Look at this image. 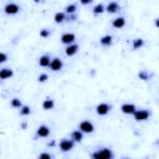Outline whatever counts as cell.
Segmentation results:
<instances>
[{
  "label": "cell",
  "mask_w": 159,
  "mask_h": 159,
  "mask_svg": "<svg viewBox=\"0 0 159 159\" xmlns=\"http://www.w3.org/2000/svg\"><path fill=\"white\" fill-rule=\"evenodd\" d=\"M75 39L76 36L73 35V34H70V32H67V34H64L61 37V42L62 44H65V45H71L75 42Z\"/></svg>",
  "instance_id": "7"
},
{
  "label": "cell",
  "mask_w": 159,
  "mask_h": 159,
  "mask_svg": "<svg viewBox=\"0 0 159 159\" xmlns=\"http://www.w3.org/2000/svg\"><path fill=\"white\" fill-rule=\"evenodd\" d=\"M20 113H21L23 116H27V114H30V107L24 106V107L21 108V111H20Z\"/></svg>",
  "instance_id": "22"
},
{
  "label": "cell",
  "mask_w": 159,
  "mask_h": 159,
  "mask_svg": "<svg viewBox=\"0 0 159 159\" xmlns=\"http://www.w3.org/2000/svg\"><path fill=\"white\" fill-rule=\"evenodd\" d=\"M46 80H47V75H46V73H42V75L39 76V81H40V82H45Z\"/></svg>",
  "instance_id": "27"
},
{
  "label": "cell",
  "mask_w": 159,
  "mask_h": 159,
  "mask_svg": "<svg viewBox=\"0 0 159 159\" xmlns=\"http://www.w3.org/2000/svg\"><path fill=\"white\" fill-rule=\"evenodd\" d=\"M113 27H116V29H121V27H123L124 25H126V20H124V18H117L113 20L112 23Z\"/></svg>",
  "instance_id": "12"
},
{
  "label": "cell",
  "mask_w": 159,
  "mask_h": 159,
  "mask_svg": "<svg viewBox=\"0 0 159 159\" xmlns=\"http://www.w3.org/2000/svg\"><path fill=\"white\" fill-rule=\"evenodd\" d=\"M119 9H121V8H119V5L117 4V3H114V1L109 3L108 6H107V11H108V12H117Z\"/></svg>",
  "instance_id": "15"
},
{
  "label": "cell",
  "mask_w": 159,
  "mask_h": 159,
  "mask_svg": "<svg viewBox=\"0 0 159 159\" xmlns=\"http://www.w3.org/2000/svg\"><path fill=\"white\" fill-rule=\"evenodd\" d=\"M122 112L124 114H133L136 112V106L134 105H129V103H126V105L122 106Z\"/></svg>",
  "instance_id": "9"
},
{
  "label": "cell",
  "mask_w": 159,
  "mask_h": 159,
  "mask_svg": "<svg viewBox=\"0 0 159 159\" xmlns=\"http://www.w3.org/2000/svg\"><path fill=\"white\" fill-rule=\"evenodd\" d=\"M51 157H52V155L49 154V153H42V154L39 155V158H51Z\"/></svg>",
  "instance_id": "29"
},
{
  "label": "cell",
  "mask_w": 159,
  "mask_h": 159,
  "mask_svg": "<svg viewBox=\"0 0 159 159\" xmlns=\"http://www.w3.org/2000/svg\"><path fill=\"white\" fill-rule=\"evenodd\" d=\"M73 148V141L72 139H62L60 143V149L62 152H68Z\"/></svg>",
  "instance_id": "4"
},
{
  "label": "cell",
  "mask_w": 159,
  "mask_h": 159,
  "mask_svg": "<svg viewBox=\"0 0 159 159\" xmlns=\"http://www.w3.org/2000/svg\"><path fill=\"white\" fill-rule=\"evenodd\" d=\"M133 114L136 121H146L149 117V112L147 109H136V112Z\"/></svg>",
  "instance_id": "3"
},
{
  "label": "cell",
  "mask_w": 159,
  "mask_h": 159,
  "mask_svg": "<svg viewBox=\"0 0 159 159\" xmlns=\"http://www.w3.org/2000/svg\"><path fill=\"white\" fill-rule=\"evenodd\" d=\"M65 20V14L64 12H57L56 15H55V21L56 23H62Z\"/></svg>",
  "instance_id": "19"
},
{
  "label": "cell",
  "mask_w": 159,
  "mask_h": 159,
  "mask_svg": "<svg viewBox=\"0 0 159 159\" xmlns=\"http://www.w3.org/2000/svg\"><path fill=\"white\" fill-rule=\"evenodd\" d=\"M100 42H101V45H103V46H109L111 44H112V36H111V35L103 36V37L100 40Z\"/></svg>",
  "instance_id": "17"
},
{
  "label": "cell",
  "mask_w": 159,
  "mask_h": 159,
  "mask_svg": "<svg viewBox=\"0 0 159 159\" xmlns=\"http://www.w3.org/2000/svg\"><path fill=\"white\" fill-rule=\"evenodd\" d=\"M40 36H41V37H47V36H50V31L46 30V29L41 30V31H40Z\"/></svg>",
  "instance_id": "25"
},
{
  "label": "cell",
  "mask_w": 159,
  "mask_h": 159,
  "mask_svg": "<svg viewBox=\"0 0 159 159\" xmlns=\"http://www.w3.org/2000/svg\"><path fill=\"white\" fill-rule=\"evenodd\" d=\"M6 60H8V56H6L4 52H0V64H3V62H5Z\"/></svg>",
  "instance_id": "26"
},
{
  "label": "cell",
  "mask_w": 159,
  "mask_h": 159,
  "mask_svg": "<svg viewBox=\"0 0 159 159\" xmlns=\"http://www.w3.org/2000/svg\"><path fill=\"white\" fill-rule=\"evenodd\" d=\"M103 11H105V8H103V5H102V4L96 5V6H95V9H93V14H96V15H97V14L103 12Z\"/></svg>",
  "instance_id": "20"
},
{
  "label": "cell",
  "mask_w": 159,
  "mask_h": 159,
  "mask_svg": "<svg viewBox=\"0 0 159 159\" xmlns=\"http://www.w3.org/2000/svg\"><path fill=\"white\" fill-rule=\"evenodd\" d=\"M77 50H78L77 45H68L67 49H66V55L67 56H72V55H75L76 52H77Z\"/></svg>",
  "instance_id": "14"
},
{
  "label": "cell",
  "mask_w": 159,
  "mask_h": 159,
  "mask_svg": "<svg viewBox=\"0 0 159 159\" xmlns=\"http://www.w3.org/2000/svg\"><path fill=\"white\" fill-rule=\"evenodd\" d=\"M12 76V70L10 68H3V70H0V80H6Z\"/></svg>",
  "instance_id": "11"
},
{
  "label": "cell",
  "mask_w": 159,
  "mask_h": 159,
  "mask_svg": "<svg viewBox=\"0 0 159 159\" xmlns=\"http://www.w3.org/2000/svg\"><path fill=\"white\" fill-rule=\"evenodd\" d=\"M82 132L78 129V130H75V132H72V134H71V138H72V141L73 142H81L82 141Z\"/></svg>",
  "instance_id": "16"
},
{
  "label": "cell",
  "mask_w": 159,
  "mask_h": 159,
  "mask_svg": "<svg viewBox=\"0 0 159 159\" xmlns=\"http://www.w3.org/2000/svg\"><path fill=\"white\" fill-rule=\"evenodd\" d=\"M96 111H97V113L100 116H105L111 111V106L107 105V103H100V105L96 107Z\"/></svg>",
  "instance_id": "6"
},
{
  "label": "cell",
  "mask_w": 159,
  "mask_h": 159,
  "mask_svg": "<svg viewBox=\"0 0 159 159\" xmlns=\"http://www.w3.org/2000/svg\"><path fill=\"white\" fill-rule=\"evenodd\" d=\"M50 134V128L47 127V126H40L37 128V136L39 137H47Z\"/></svg>",
  "instance_id": "10"
},
{
  "label": "cell",
  "mask_w": 159,
  "mask_h": 159,
  "mask_svg": "<svg viewBox=\"0 0 159 159\" xmlns=\"http://www.w3.org/2000/svg\"><path fill=\"white\" fill-rule=\"evenodd\" d=\"M50 67H51L52 71H60L62 68V61L60 59H57V57H55L50 62Z\"/></svg>",
  "instance_id": "8"
},
{
  "label": "cell",
  "mask_w": 159,
  "mask_h": 159,
  "mask_svg": "<svg viewBox=\"0 0 159 159\" xmlns=\"http://www.w3.org/2000/svg\"><path fill=\"white\" fill-rule=\"evenodd\" d=\"M53 106H55V102H53V100H50V98L45 100L44 103H42V108L44 109H52Z\"/></svg>",
  "instance_id": "18"
},
{
  "label": "cell",
  "mask_w": 159,
  "mask_h": 159,
  "mask_svg": "<svg viewBox=\"0 0 159 159\" xmlns=\"http://www.w3.org/2000/svg\"><path fill=\"white\" fill-rule=\"evenodd\" d=\"M113 157V153L112 150L108 149V148H102V149H98L97 152H95L92 154V158L95 159H101V158H112Z\"/></svg>",
  "instance_id": "1"
},
{
  "label": "cell",
  "mask_w": 159,
  "mask_h": 159,
  "mask_svg": "<svg viewBox=\"0 0 159 159\" xmlns=\"http://www.w3.org/2000/svg\"><path fill=\"white\" fill-rule=\"evenodd\" d=\"M50 56H47V55H44V56H41L40 57V61H39V64L40 66H42V67H47V66H50Z\"/></svg>",
  "instance_id": "13"
},
{
  "label": "cell",
  "mask_w": 159,
  "mask_h": 159,
  "mask_svg": "<svg viewBox=\"0 0 159 159\" xmlns=\"http://www.w3.org/2000/svg\"><path fill=\"white\" fill-rule=\"evenodd\" d=\"M92 1H93V0H80V3L84 4V5H88V4H91Z\"/></svg>",
  "instance_id": "28"
},
{
  "label": "cell",
  "mask_w": 159,
  "mask_h": 159,
  "mask_svg": "<svg viewBox=\"0 0 159 159\" xmlns=\"http://www.w3.org/2000/svg\"><path fill=\"white\" fill-rule=\"evenodd\" d=\"M93 129H95L93 124L89 121H84V122L80 123V130L82 133H92Z\"/></svg>",
  "instance_id": "2"
},
{
  "label": "cell",
  "mask_w": 159,
  "mask_h": 159,
  "mask_svg": "<svg viewBox=\"0 0 159 159\" xmlns=\"http://www.w3.org/2000/svg\"><path fill=\"white\" fill-rule=\"evenodd\" d=\"M4 11H5V14H8V15H14V14H18L20 11V8L18 4H8L5 6Z\"/></svg>",
  "instance_id": "5"
},
{
  "label": "cell",
  "mask_w": 159,
  "mask_h": 159,
  "mask_svg": "<svg viewBox=\"0 0 159 159\" xmlns=\"http://www.w3.org/2000/svg\"><path fill=\"white\" fill-rule=\"evenodd\" d=\"M143 46V40L142 39H136L133 41V49H138V47Z\"/></svg>",
  "instance_id": "21"
},
{
  "label": "cell",
  "mask_w": 159,
  "mask_h": 159,
  "mask_svg": "<svg viewBox=\"0 0 159 159\" xmlns=\"http://www.w3.org/2000/svg\"><path fill=\"white\" fill-rule=\"evenodd\" d=\"M76 11V5H68L67 8H66V12H68V14H72V12H75Z\"/></svg>",
  "instance_id": "24"
},
{
  "label": "cell",
  "mask_w": 159,
  "mask_h": 159,
  "mask_svg": "<svg viewBox=\"0 0 159 159\" xmlns=\"http://www.w3.org/2000/svg\"><path fill=\"white\" fill-rule=\"evenodd\" d=\"M11 106H12V107L20 108V107H21V102H20V100H18V98H14V100L11 101Z\"/></svg>",
  "instance_id": "23"
}]
</instances>
